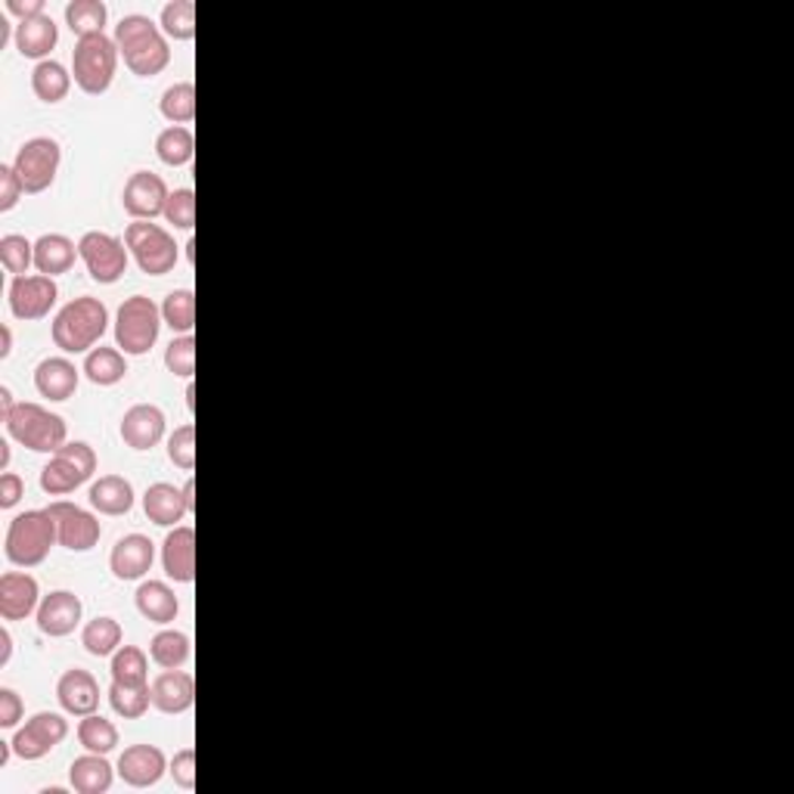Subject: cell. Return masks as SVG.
I'll use <instances>...</instances> for the list:
<instances>
[{
    "label": "cell",
    "instance_id": "obj_1",
    "mask_svg": "<svg viewBox=\"0 0 794 794\" xmlns=\"http://www.w3.org/2000/svg\"><path fill=\"white\" fill-rule=\"evenodd\" d=\"M116 47L137 78H155L171 63L168 37L143 13H131L116 25Z\"/></svg>",
    "mask_w": 794,
    "mask_h": 794
},
{
    "label": "cell",
    "instance_id": "obj_2",
    "mask_svg": "<svg viewBox=\"0 0 794 794\" xmlns=\"http://www.w3.org/2000/svg\"><path fill=\"white\" fill-rule=\"evenodd\" d=\"M109 329V307L94 295H81L68 302L53 317V345L66 355H87Z\"/></svg>",
    "mask_w": 794,
    "mask_h": 794
},
{
    "label": "cell",
    "instance_id": "obj_3",
    "mask_svg": "<svg viewBox=\"0 0 794 794\" xmlns=\"http://www.w3.org/2000/svg\"><path fill=\"white\" fill-rule=\"evenodd\" d=\"M53 543H59L56 522L47 509H29L17 515L7 527L3 541V556L17 568H37L44 558L51 556Z\"/></svg>",
    "mask_w": 794,
    "mask_h": 794
},
{
    "label": "cell",
    "instance_id": "obj_4",
    "mask_svg": "<svg viewBox=\"0 0 794 794\" xmlns=\"http://www.w3.org/2000/svg\"><path fill=\"white\" fill-rule=\"evenodd\" d=\"M119 56L121 53L116 47V37H109L106 32L78 37V44L72 51V78H75V85L81 87L87 97H102L116 81Z\"/></svg>",
    "mask_w": 794,
    "mask_h": 794
},
{
    "label": "cell",
    "instance_id": "obj_5",
    "mask_svg": "<svg viewBox=\"0 0 794 794\" xmlns=\"http://www.w3.org/2000/svg\"><path fill=\"white\" fill-rule=\"evenodd\" d=\"M3 425H7V435L19 440L22 447H29L32 454H51L53 457L68 438L66 420L32 401L13 406V413L3 420Z\"/></svg>",
    "mask_w": 794,
    "mask_h": 794
},
{
    "label": "cell",
    "instance_id": "obj_6",
    "mask_svg": "<svg viewBox=\"0 0 794 794\" xmlns=\"http://www.w3.org/2000/svg\"><path fill=\"white\" fill-rule=\"evenodd\" d=\"M162 307L146 295H131L124 298L116 314V345L124 355L143 357L150 355L159 333H162Z\"/></svg>",
    "mask_w": 794,
    "mask_h": 794
},
{
    "label": "cell",
    "instance_id": "obj_7",
    "mask_svg": "<svg viewBox=\"0 0 794 794\" xmlns=\"http://www.w3.org/2000/svg\"><path fill=\"white\" fill-rule=\"evenodd\" d=\"M124 246L137 261V268L146 276H165L177 268L181 246L174 242L165 227H159L153 220H134L124 230Z\"/></svg>",
    "mask_w": 794,
    "mask_h": 794
},
{
    "label": "cell",
    "instance_id": "obj_8",
    "mask_svg": "<svg viewBox=\"0 0 794 794\" xmlns=\"http://www.w3.org/2000/svg\"><path fill=\"white\" fill-rule=\"evenodd\" d=\"M97 472V454L85 440H66L51 463L41 469V490L51 497H66L72 490L87 485Z\"/></svg>",
    "mask_w": 794,
    "mask_h": 794
},
{
    "label": "cell",
    "instance_id": "obj_9",
    "mask_svg": "<svg viewBox=\"0 0 794 794\" xmlns=\"http://www.w3.org/2000/svg\"><path fill=\"white\" fill-rule=\"evenodd\" d=\"M78 254L85 261L90 280L100 286H116L128 273V261H131L124 239L102 233V230H87L85 237L78 239Z\"/></svg>",
    "mask_w": 794,
    "mask_h": 794
},
{
    "label": "cell",
    "instance_id": "obj_10",
    "mask_svg": "<svg viewBox=\"0 0 794 794\" xmlns=\"http://www.w3.org/2000/svg\"><path fill=\"white\" fill-rule=\"evenodd\" d=\"M59 162H63V150L53 137H32L19 146L13 168H17L25 193L37 196V193L53 186L56 174H59Z\"/></svg>",
    "mask_w": 794,
    "mask_h": 794
},
{
    "label": "cell",
    "instance_id": "obj_11",
    "mask_svg": "<svg viewBox=\"0 0 794 794\" xmlns=\"http://www.w3.org/2000/svg\"><path fill=\"white\" fill-rule=\"evenodd\" d=\"M68 736V720L63 714H53V710H41L34 714L25 727L17 729V736L10 739L13 751L22 761H41L47 758L56 744L66 742Z\"/></svg>",
    "mask_w": 794,
    "mask_h": 794
},
{
    "label": "cell",
    "instance_id": "obj_12",
    "mask_svg": "<svg viewBox=\"0 0 794 794\" xmlns=\"http://www.w3.org/2000/svg\"><path fill=\"white\" fill-rule=\"evenodd\" d=\"M47 512L56 522L59 546H66L72 553H90L102 537V524L97 515H90L87 509L75 507L68 500H56L47 507Z\"/></svg>",
    "mask_w": 794,
    "mask_h": 794
},
{
    "label": "cell",
    "instance_id": "obj_13",
    "mask_svg": "<svg viewBox=\"0 0 794 794\" xmlns=\"http://www.w3.org/2000/svg\"><path fill=\"white\" fill-rule=\"evenodd\" d=\"M59 298V289L53 276L32 273V276H13L10 283V311L17 320H44Z\"/></svg>",
    "mask_w": 794,
    "mask_h": 794
},
{
    "label": "cell",
    "instance_id": "obj_14",
    "mask_svg": "<svg viewBox=\"0 0 794 794\" xmlns=\"http://www.w3.org/2000/svg\"><path fill=\"white\" fill-rule=\"evenodd\" d=\"M171 189L168 184L153 174V171H134L124 184L121 205L134 220H155L165 218V205H168Z\"/></svg>",
    "mask_w": 794,
    "mask_h": 794
},
{
    "label": "cell",
    "instance_id": "obj_15",
    "mask_svg": "<svg viewBox=\"0 0 794 794\" xmlns=\"http://www.w3.org/2000/svg\"><path fill=\"white\" fill-rule=\"evenodd\" d=\"M119 776L131 788H153L168 773V758L155 744H128L116 763Z\"/></svg>",
    "mask_w": 794,
    "mask_h": 794
},
{
    "label": "cell",
    "instance_id": "obj_16",
    "mask_svg": "<svg viewBox=\"0 0 794 794\" xmlns=\"http://www.w3.org/2000/svg\"><path fill=\"white\" fill-rule=\"evenodd\" d=\"M81 614H85V606L81 599L75 596L72 590H53L51 596L41 599L37 606V630L51 640H63V637H72L75 627L81 624Z\"/></svg>",
    "mask_w": 794,
    "mask_h": 794
},
{
    "label": "cell",
    "instance_id": "obj_17",
    "mask_svg": "<svg viewBox=\"0 0 794 794\" xmlns=\"http://www.w3.org/2000/svg\"><path fill=\"white\" fill-rule=\"evenodd\" d=\"M165 432H168V420H165L162 406L155 404H134L121 420V440L137 454L159 447Z\"/></svg>",
    "mask_w": 794,
    "mask_h": 794
},
{
    "label": "cell",
    "instance_id": "obj_18",
    "mask_svg": "<svg viewBox=\"0 0 794 794\" xmlns=\"http://www.w3.org/2000/svg\"><path fill=\"white\" fill-rule=\"evenodd\" d=\"M41 587L29 572H7L0 577V618L3 621H25L37 614Z\"/></svg>",
    "mask_w": 794,
    "mask_h": 794
},
{
    "label": "cell",
    "instance_id": "obj_19",
    "mask_svg": "<svg viewBox=\"0 0 794 794\" xmlns=\"http://www.w3.org/2000/svg\"><path fill=\"white\" fill-rule=\"evenodd\" d=\"M155 565V543L146 534H128L112 546L109 568L119 580H143Z\"/></svg>",
    "mask_w": 794,
    "mask_h": 794
},
{
    "label": "cell",
    "instance_id": "obj_20",
    "mask_svg": "<svg viewBox=\"0 0 794 794\" xmlns=\"http://www.w3.org/2000/svg\"><path fill=\"white\" fill-rule=\"evenodd\" d=\"M162 568L174 584L196 580V531L189 524L171 527L162 543Z\"/></svg>",
    "mask_w": 794,
    "mask_h": 794
},
{
    "label": "cell",
    "instance_id": "obj_21",
    "mask_svg": "<svg viewBox=\"0 0 794 794\" xmlns=\"http://www.w3.org/2000/svg\"><path fill=\"white\" fill-rule=\"evenodd\" d=\"M56 698H59V705H63L66 714H75V717L97 714V708H100V683L85 667H72V671L59 676Z\"/></svg>",
    "mask_w": 794,
    "mask_h": 794
},
{
    "label": "cell",
    "instance_id": "obj_22",
    "mask_svg": "<svg viewBox=\"0 0 794 794\" xmlns=\"http://www.w3.org/2000/svg\"><path fill=\"white\" fill-rule=\"evenodd\" d=\"M78 382H81V370L68 357H47L34 370V389L53 404L68 401L78 391Z\"/></svg>",
    "mask_w": 794,
    "mask_h": 794
},
{
    "label": "cell",
    "instance_id": "obj_23",
    "mask_svg": "<svg viewBox=\"0 0 794 794\" xmlns=\"http://www.w3.org/2000/svg\"><path fill=\"white\" fill-rule=\"evenodd\" d=\"M153 708L162 714H186L196 705V679L189 671H162L153 683Z\"/></svg>",
    "mask_w": 794,
    "mask_h": 794
},
{
    "label": "cell",
    "instance_id": "obj_24",
    "mask_svg": "<svg viewBox=\"0 0 794 794\" xmlns=\"http://www.w3.org/2000/svg\"><path fill=\"white\" fill-rule=\"evenodd\" d=\"M143 512L159 527H177L186 515H193L186 507L184 488H174L168 481H155L143 493Z\"/></svg>",
    "mask_w": 794,
    "mask_h": 794
},
{
    "label": "cell",
    "instance_id": "obj_25",
    "mask_svg": "<svg viewBox=\"0 0 794 794\" xmlns=\"http://www.w3.org/2000/svg\"><path fill=\"white\" fill-rule=\"evenodd\" d=\"M90 507L97 509L100 515H128L134 509V485L121 475H100L94 485H90V493H87Z\"/></svg>",
    "mask_w": 794,
    "mask_h": 794
},
{
    "label": "cell",
    "instance_id": "obj_26",
    "mask_svg": "<svg viewBox=\"0 0 794 794\" xmlns=\"http://www.w3.org/2000/svg\"><path fill=\"white\" fill-rule=\"evenodd\" d=\"M116 766L106 761V754H94L87 751L81 758H75L68 766V782L78 794H106L112 788V779H116Z\"/></svg>",
    "mask_w": 794,
    "mask_h": 794
},
{
    "label": "cell",
    "instance_id": "obj_27",
    "mask_svg": "<svg viewBox=\"0 0 794 794\" xmlns=\"http://www.w3.org/2000/svg\"><path fill=\"white\" fill-rule=\"evenodd\" d=\"M56 44H59V29H56V22L47 13H41V17L34 19H22L17 25V51L25 59L44 63Z\"/></svg>",
    "mask_w": 794,
    "mask_h": 794
},
{
    "label": "cell",
    "instance_id": "obj_28",
    "mask_svg": "<svg viewBox=\"0 0 794 794\" xmlns=\"http://www.w3.org/2000/svg\"><path fill=\"white\" fill-rule=\"evenodd\" d=\"M75 258L78 254V246L66 237V233H44V237L34 242V268L37 273L44 276H63L75 268Z\"/></svg>",
    "mask_w": 794,
    "mask_h": 794
},
{
    "label": "cell",
    "instance_id": "obj_29",
    "mask_svg": "<svg viewBox=\"0 0 794 794\" xmlns=\"http://www.w3.org/2000/svg\"><path fill=\"white\" fill-rule=\"evenodd\" d=\"M134 602H137V611L146 618V621H153V624H171V621H177V614H181V602H177V596L171 590L165 580H143L134 592Z\"/></svg>",
    "mask_w": 794,
    "mask_h": 794
},
{
    "label": "cell",
    "instance_id": "obj_30",
    "mask_svg": "<svg viewBox=\"0 0 794 794\" xmlns=\"http://www.w3.org/2000/svg\"><path fill=\"white\" fill-rule=\"evenodd\" d=\"M81 372H85L94 385L112 389V385H119L121 379L128 376V357H124V351H119V348H106V345H100V348L87 351Z\"/></svg>",
    "mask_w": 794,
    "mask_h": 794
},
{
    "label": "cell",
    "instance_id": "obj_31",
    "mask_svg": "<svg viewBox=\"0 0 794 794\" xmlns=\"http://www.w3.org/2000/svg\"><path fill=\"white\" fill-rule=\"evenodd\" d=\"M32 90L41 102L56 106V102H63L68 97V90H72V75H68V68L63 66V63L44 59V63H37L32 72Z\"/></svg>",
    "mask_w": 794,
    "mask_h": 794
},
{
    "label": "cell",
    "instance_id": "obj_32",
    "mask_svg": "<svg viewBox=\"0 0 794 794\" xmlns=\"http://www.w3.org/2000/svg\"><path fill=\"white\" fill-rule=\"evenodd\" d=\"M121 640H124V630L109 614H100V618L87 621L85 630H81V645L87 649V655H94V659H112L121 649Z\"/></svg>",
    "mask_w": 794,
    "mask_h": 794
},
{
    "label": "cell",
    "instance_id": "obj_33",
    "mask_svg": "<svg viewBox=\"0 0 794 794\" xmlns=\"http://www.w3.org/2000/svg\"><path fill=\"white\" fill-rule=\"evenodd\" d=\"M155 155L168 168H184L196 155V137L184 124H171V128H165L162 134L155 137Z\"/></svg>",
    "mask_w": 794,
    "mask_h": 794
},
{
    "label": "cell",
    "instance_id": "obj_34",
    "mask_svg": "<svg viewBox=\"0 0 794 794\" xmlns=\"http://www.w3.org/2000/svg\"><path fill=\"white\" fill-rule=\"evenodd\" d=\"M193 655V642L181 630H159L150 642V659L162 667V671H174L184 667Z\"/></svg>",
    "mask_w": 794,
    "mask_h": 794
},
{
    "label": "cell",
    "instance_id": "obj_35",
    "mask_svg": "<svg viewBox=\"0 0 794 794\" xmlns=\"http://www.w3.org/2000/svg\"><path fill=\"white\" fill-rule=\"evenodd\" d=\"M78 742L94 754H112L121 742L119 727L112 720H106L102 714H87L78 724Z\"/></svg>",
    "mask_w": 794,
    "mask_h": 794
},
{
    "label": "cell",
    "instance_id": "obj_36",
    "mask_svg": "<svg viewBox=\"0 0 794 794\" xmlns=\"http://www.w3.org/2000/svg\"><path fill=\"white\" fill-rule=\"evenodd\" d=\"M162 320L177 336H193V329H196V295H193V289H174L165 295Z\"/></svg>",
    "mask_w": 794,
    "mask_h": 794
},
{
    "label": "cell",
    "instance_id": "obj_37",
    "mask_svg": "<svg viewBox=\"0 0 794 794\" xmlns=\"http://www.w3.org/2000/svg\"><path fill=\"white\" fill-rule=\"evenodd\" d=\"M109 705L112 710L124 717V720H140L146 710L153 708V686L143 683V686H124V683H116L109 686Z\"/></svg>",
    "mask_w": 794,
    "mask_h": 794
},
{
    "label": "cell",
    "instance_id": "obj_38",
    "mask_svg": "<svg viewBox=\"0 0 794 794\" xmlns=\"http://www.w3.org/2000/svg\"><path fill=\"white\" fill-rule=\"evenodd\" d=\"M112 679L124 683V686H143L150 683V659L140 645H121L119 652L112 655Z\"/></svg>",
    "mask_w": 794,
    "mask_h": 794
},
{
    "label": "cell",
    "instance_id": "obj_39",
    "mask_svg": "<svg viewBox=\"0 0 794 794\" xmlns=\"http://www.w3.org/2000/svg\"><path fill=\"white\" fill-rule=\"evenodd\" d=\"M106 19H109V10H106L102 0H72L66 7V25L78 37L102 34Z\"/></svg>",
    "mask_w": 794,
    "mask_h": 794
},
{
    "label": "cell",
    "instance_id": "obj_40",
    "mask_svg": "<svg viewBox=\"0 0 794 794\" xmlns=\"http://www.w3.org/2000/svg\"><path fill=\"white\" fill-rule=\"evenodd\" d=\"M159 29L171 41H193L196 37V3L193 0H171V3H165Z\"/></svg>",
    "mask_w": 794,
    "mask_h": 794
},
{
    "label": "cell",
    "instance_id": "obj_41",
    "mask_svg": "<svg viewBox=\"0 0 794 794\" xmlns=\"http://www.w3.org/2000/svg\"><path fill=\"white\" fill-rule=\"evenodd\" d=\"M159 109L162 116L171 121V124H189L196 119V85L193 81H177L171 85L162 100H159Z\"/></svg>",
    "mask_w": 794,
    "mask_h": 794
},
{
    "label": "cell",
    "instance_id": "obj_42",
    "mask_svg": "<svg viewBox=\"0 0 794 794\" xmlns=\"http://www.w3.org/2000/svg\"><path fill=\"white\" fill-rule=\"evenodd\" d=\"M0 264L13 276H25L34 264V242H29L22 233L0 237Z\"/></svg>",
    "mask_w": 794,
    "mask_h": 794
},
{
    "label": "cell",
    "instance_id": "obj_43",
    "mask_svg": "<svg viewBox=\"0 0 794 794\" xmlns=\"http://www.w3.org/2000/svg\"><path fill=\"white\" fill-rule=\"evenodd\" d=\"M168 459L181 472H193V469H196V425L184 423L171 432Z\"/></svg>",
    "mask_w": 794,
    "mask_h": 794
},
{
    "label": "cell",
    "instance_id": "obj_44",
    "mask_svg": "<svg viewBox=\"0 0 794 794\" xmlns=\"http://www.w3.org/2000/svg\"><path fill=\"white\" fill-rule=\"evenodd\" d=\"M165 367H168L171 376H177V379H193V372H196V338H171L168 348H165Z\"/></svg>",
    "mask_w": 794,
    "mask_h": 794
},
{
    "label": "cell",
    "instance_id": "obj_45",
    "mask_svg": "<svg viewBox=\"0 0 794 794\" xmlns=\"http://www.w3.org/2000/svg\"><path fill=\"white\" fill-rule=\"evenodd\" d=\"M165 220L174 230H193L196 227V193L189 186L171 189L168 205H165Z\"/></svg>",
    "mask_w": 794,
    "mask_h": 794
},
{
    "label": "cell",
    "instance_id": "obj_46",
    "mask_svg": "<svg viewBox=\"0 0 794 794\" xmlns=\"http://www.w3.org/2000/svg\"><path fill=\"white\" fill-rule=\"evenodd\" d=\"M168 773L174 779V785H181L184 792H193L196 788V751L193 748L177 751L168 761Z\"/></svg>",
    "mask_w": 794,
    "mask_h": 794
},
{
    "label": "cell",
    "instance_id": "obj_47",
    "mask_svg": "<svg viewBox=\"0 0 794 794\" xmlns=\"http://www.w3.org/2000/svg\"><path fill=\"white\" fill-rule=\"evenodd\" d=\"M22 196H25V186L19 181L17 168L0 165V211H13Z\"/></svg>",
    "mask_w": 794,
    "mask_h": 794
},
{
    "label": "cell",
    "instance_id": "obj_48",
    "mask_svg": "<svg viewBox=\"0 0 794 794\" xmlns=\"http://www.w3.org/2000/svg\"><path fill=\"white\" fill-rule=\"evenodd\" d=\"M22 717H25V705H22V698L17 695V689L3 686V689H0V727L17 729Z\"/></svg>",
    "mask_w": 794,
    "mask_h": 794
},
{
    "label": "cell",
    "instance_id": "obj_49",
    "mask_svg": "<svg viewBox=\"0 0 794 794\" xmlns=\"http://www.w3.org/2000/svg\"><path fill=\"white\" fill-rule=\"evenodd\" d=\"M22 497H25V481L17 472L0 475V509L19 507Z\"/></svg>",
    "mask_w": 794,
    "mask_h": 794
},
{
    "label": "cell",
    "instance_id": "obj_50",
    "mask_svg": "<svg viewBox=\"0 0 794 794\" xmlns=\"http://www.w3.org/2000/svg\"><path fill=\"white\" fill-rule=\"evenodd\" d=\"M7 13L19 17V22L41 17L44 13V0H7Z\"/></svg>",
    "mask_w": 794,
    "mask_h": 794
},
{
    "label": "cell",
    "instance_id": "obj_51",
    "mask_svg": "<svg viewBox=\"0 0 794 794\" xmlns=\"http://www.w3.org/2000/svg\"><path fill=\"white\" fill-rule=\"evenodd\" d=\"M13 659V637H10V630L3 627L0 630V667H7Z\"/></svg>",
    "mask_w": 794,
    "mask_h": 794
},
{
    "label": "cell",
    "instance_id": "obj_52",
    "mask_svg": "<svg viewBox=\"0 0 794 794\" xmlns=\"http://www.w3.org/2000/svg\"><path fill=\"white\" fill-rule=\"evenodd\" d=\"M13 406H17V401H13V391L0 389V420H7V416L13 413Z\"/></svg>",
    "mask_w": 794,
    "mask_h": 794
},
{
    "label": "cell",
    "instance_id": "obj_53",
    "mask_svg": "<svg viewBox=\"0 0 794 794\" xmlns=\"http://www.w3.org/2000/svg\"><path fill=\"white\" fill-rule=\"evenodd\" d=\"M0 336H3V345H0V360H7V357L13 355V333H10V326H0Z\"/></svg>",
    "mask_w": 794,
    "mask_h": 794
},
{
    "label": "cell",
    "instance_id": "obj_54",
    "mask_svg": "<svg viewBox=\"0 0 794 794\" xmlns=\"http://www.w3.org/2000/svg\"><path fill=\"white\" fill-rule=\"evenodd\" d=\"M184 497H186V507H189V512H196V481H193V478H186Z\"/></svg>",
    "mask_w": 794,
    "mask_h": 794
},
{
    "label": "cell",
    "instance_id": "obj_55",
    "mask_svg": "<svg viewBox=\"0 0 794 794\" xmlns=\"http://www.w3.org/2000/svg\"><path fill=\"white\" fill-rule=\"evenodd\" d=\"M10 457H13V454H10V440H0V469H3V472L10 469Z\"/></svg>",
    "mask_w": 794,
    "mask_h": 794
},
{
    "label": "cell",
    "instance_id": "obj_56",
    "mask_svg": "<svg viewBox=\"0 0 794 794\" xmlns=\"http://www.w3.org/2000/svg\"><path fill=\"white\" fill-rule=\"evenodd\" d=\"M13 754H17V751H13V742H0V766H7Z\"/></svg>",
    "mask_w": 794,
    "mask_h": 794
},
{
    "label": "cell",
    "instance_id": "obj_57",
    "mask_svg": "<svg viewBox=\"0 0 794 794\" xmlns=\"http://www.w3.org/2000/svg\"><path fill=\"white\" fill-rule=\"evenodd\" d=\"M10 41V19H0V47Z\"/></svg>",
    "mask_w": 794,
    "mask_h": 794
},
{
    "label": "cell",
    "instance_id": "obj_58",
    "mask_svg": "<svg viewBox=\"0 0 794 794\" xmlns=\"http://www.w3.org/2000/svg\"><path fill=\"white\" fill-rule=\"evenodd\" d=\"M193 398H196V389H193V382H189V385H186V406H189V410L196 406V401H193Z\"/></svg>",
    "mask_w": 794,
    "mask_h": 794
}]
</instances>
